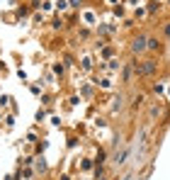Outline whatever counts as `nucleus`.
I'll return each instance as SVG.
<instances>
[{
  "instance_id": "f03ea898",
  "label": "nucleus",
  "mask_w": 170,
  "mask_h": 180,
  "mask_svg": "<svg viewBox=\"0 0 170 180\" xmlns=\"http://www.w3.org/2000/svg\"><path fill=\"white\" fill-rule=\"evenodd\" d=\"M127 156H129V151H122V153L117 156V163H124V158H127Z\"/></svg>"
},
{
  "instance_id": "7ed1b4c3",
  "label": "nucleus",
  "mask_w": 170,
  "mask_h": 180,
  "mask_svg": "<svg viewBox=\"0 0 170 180\" xmlns=\"http://www.w3.org/2000/svg\"><path fill=\"white\" fill-rule=\"evenodd\" d=\"M148 49H151V51L158 49V41H156V39H148Z\"/></svg>"
},
{
  "instance_id": "f257e3e1",
  "label": "nucleus",
  "mask_w": 170,
  "mask_h": 180,
  "mask_svg": "<svg viewBox=\"0 0 170 180\" xmlns=\"http://www.w3.org/2000/svg\"><path fill=\"white\" fill-rule=\"evenodd\" d=\"M131 49H134V51H143V49H148V39H146V36H138Z\"/></svg>"
}]
</instances>
